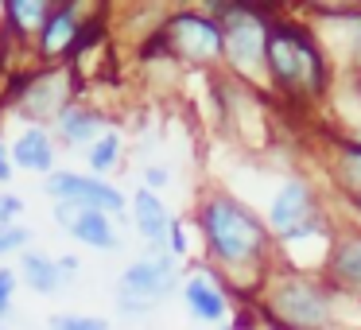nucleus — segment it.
Listing matches in <instances>:
<instances>
[{"instance_id": "nucleus-1", "label": "nucleus", "mask_w": 361, "mask_h": 330, "mask_svg": "<svg viewBox=\"0 0 361 330\" xmlns=\"http://www.w3.org/2000/svg\"><path fill=\"white\" fill-rule=\"evenodd\" d=\"M198 229L210 260L229 276H264L268 257H272V233L264 218L249 210L233 195H210L198 206Z\"/></svg>"}, {"instance_id": "nucleus-2", "label": "nucleus", "mask_w": 361, "mask_h": 330, "mask_svg": "<svg viewBox=\"0 0 361 330\" xmlns=\"http://www.w3.org/2000/svg\"><path fill=\"white\" fill-rule=\"evenodd\" d=\"M264 74L280 94L295 102H322L334 82V66L314 28L295 24V20H272L264 43Z\"/></svg>"}, {"instance_id": "nucleus-3", "label": "nucleus", "mask_w": 361, "mask_h": 330, "mask_svg": "<svg viewBox=\"0 0 361 330\" xmlns=\"http://www.w3.org/2000/svg\"><path fill=\"white\" fill-rule=\"evenodd\" d=\"M338 291L314 272H283L264 288V319L276 330L338 326Z\"/></svg>"}, {"instance_id": "nucleus-4", "label": "nucleus", "mask_w": 361, "mask_h": 330, "mask_svg": "<svg viewBox=\"0 0 361 330\" xmlns=\"http://www.w3.org/2000/svg\"><path fill=\"white\" fill-rule=\"evenodd\" d=\"M210 16L221 24V43H226V63L237 78H260L264 74V43L272 16L257 8H210Z\"/></svg>"}, {"instance_id": "nucleus-5", "label": "nucleus", "mask_w": 361, "mask_h": 330, "mask_svg": "<svg viewBox=\"0 0 361 330\" xmlns=\"http://www.w3.org/2000/svg\"><path fill=\"white\" fill-rule=\"evenodd\" d=\"M159 39L171 51V59H179V63H187V66H214L226 55L221 24L210 12H175L164 24Z\"/></svg>"}, {"instance_id": "nucleus-6", "label": "nucleus", "mask_w": 361, "mask_h": 330, "mask_svg": "<svg viewBox=\"0 0 361 330\" xmlns=\"http://www.w3.org/2000/svg\"><path fill=\"white\" fill-rule=\"evenodd\" d=\"M179 288V260L171 257L167 249H152L148 257L133 260V264L121 272V299H136V303H159L171 291Z\"/></svg>"}, {"instance_id": "nucleus-7", "label": "nucleus", "mask_w": 361, "mask_h": 330, "mask_svg": "<svg viewBox=\"0 0 361 330\" xmlns=\"http://www.w3.org/2000/svg\"><path fill=\"white\" fill-rule=\"evenodd\" d=\"M47 190L51 198L59 202H71V206H82V210H102V214H125V195H121L113 183L105 179H94V175H78V171H51L47 175Z\"/></svg>"}, {"instance_id": "nucleus-8", "label": "nucleus", "mask_w": 361, "mask_h": 330, "mask_svg": "<svg viewBox=\"0 0 361 330\" xmlns=\"http://www.w3.org/2000/svg\"><path fill=\"white\" fill-rule=\"evenodd\" d=\"M311 218H319V195L307 179H288L276 198L268 202V214H264V226L272 233V241H283L288 233H295L299 226H307Z\"/></svg>"}, {"instance_id": "nucleus-9", "label": "nucleus", "mask_w": 361, "mask_h": 330, "mask_svg": "<svg viewBox=\"0 0 361 330\" xmlns=\"http://www.w3.org/2000/svg\"><path fill=\"white\" fill-rule=\"evenodd\" d=\"M314 16L326 20L322 32L314 28L326 59L334 51L342 59V66H350V74L361 71V8H314Z\"/></svg>"}, {"instance_id": "nucleus-10", "label": "nucleus", "mask_w": 361, "mask_h": 330, "mask_svg": "<svg viewBox=\"0 0 361 330\" xmlns=\"http://www.w3.org/2000/svg\"><path fill=\"white\" fill-rule=\"evenodd\" d=\"M322 280L338 291V299H361V229L334 233L330 257L322 264Z\"/></svg>"}, {"instance_id": "nucleus-11", "label": "nucleus", "mask_w": 361, "mask_h": 330, "mask_svg": "<svg viewBox=\"0 0 361 330\" xmlns=\"http://www.w3.org/2000/svg\"><path fill=\"white\" fill-rule=\"evenodd\" d=\"M71 90H74L71 71H63V66L39 71V74H35V78L24 86V94H20V109H24L32 121L59 117V113L71 105Z\"/></svg>"}, {"instance_id": "nucleus-12", "label": "nucleus", "mask_w": 361, "mask_h": 330, "mask_svg": "<svg viewBox=\"0 0 361 330\" xmlns=\"http://www.w3.org/2000/svg\"><path fill=\"white\" fill-rule=\"evenodd\" d=\"M55 221L74 237V241L90 245V249H102V252H117L121 237L113 229V218L102 210H82V206H71V202H59L55 206Z\"/></svg>"}, {"instance_id": "nucleus-13", "label": "nucleus", "mask_w": 361, "mask_h": 330, "mask_svg": "<svg viewBox=\"0 0 361 330\" xmlns=\"http://www.w3.org/2000/svg\"><path fill=\"white\" fill-rule=\"evenodd\" d=\"M183 299H187V311L195 314L198 322H226L229 314V295L218 283V276L198 268L183 280Z\"/></svg>"}, {"instance_id": "nucleus-14", "label": "nucleus", "mask_w": 361, "mask_h": 330, "mask_svg": "<svg viewBox=\"0 0 361 330\" xmlns=\"http://www.w3.org/2000/svg\"><path fill=\"white\" fill-rule=\"evenodd\" d=\"M133 221L136 233L148 241V249H167V233H171V210L164 206V198L152 195L148 187H140L133 195Z\"/></svg>"}, {"instance_id": "nucleus-15", "label": "nucleus", "mask_w": 361, "mask_h": 330, "mask_svg": "<svg viewBox=\"0 0 361 330\" xmlns=\"http://www.w3.org/2000/svg\"><path fill=\"white\" fill-rule=\"evenodd\" d=\"M12 167H20V171H39V175L55 171V144H51V133L43 125H27L12 140Z\"/></svg>"}, {"instance_id": "nucleus-16", "label": "nucleus", "mask_w": 361, "mask_h": 330, "mask_svg": "<svg viewBox=\"0 0 361 330\" xmlns=\"http://www.w3.org/2000/svg\"><path fill=\"white\" fill-rule=\"evenodd\" d=\"M82 43V20L78 8H51L47 24L39 32V55L43 59H63Z\"/></svg>"}, {"instance_id": "nucleus-17", "label": "nucleus", "mask_w": 361, "mask_h": 330, "mask_svg": "<svg viewBox=\"0 0 361 330\" xmlns=\"http://www.w3.org/2000/svg\"><path fill=\"white\" fill-rule=\"evenodd\" d=\"M59 125V136H63V144H94L97 136H105L109 128H105V117L97 109H86V105H66L63 113L55 117Z\"/></svg>"}, {"instance_id": "nucleus-18", "label": "nucleus", "mask_w": 361, "mask_h": 330, "mask_svg": "<svg viewBox=\"0 0 361 330\" xmlns=\"http://www.w3.org/2000/svg\"><path fill=\"white\" fill-rule=\"evenodd\" d=\"M330 179H334L338 195H342L345 202H357L361 198V140H342L334 148Z\"/></svg>"}, {"instance_id": "nucleus-19", "label": "nucleus", "mask_w": 361, "mask_h": 330, "mask_svg": "<svg viewBox=\"0 0 361 330\" xmlns=\"http://www.w3.org/2000/svg\"><path fill=\"white\" fill-rule=\"evenodd\" d=\"M20 280L35 291V295H55L63 288V276H59V264L47 257V252H35L27 249L20 257Z\"/></svg>"}, {"instance_id": "nucleus-20", "label": "nucleus", "mask_w": 361, "mask_h": 330, "mask_svg": "<svg viewBox=\"0 0 361 330\" xmlns=\"http://www.w3.org/2000/svg\"><path fill=\"white\" fill-rule=\"evenodd\" d=\"M47 16H51L47 0H8V4H4V20L12 24V32H16V35L43 32Z\"/></svg>"}, {"instance_id": "nucleus-21", "label": "nucleus", "mask_w": 361, "mask_h": 330, "mask_svg": "<svg viewBox=\"0 0 361 330\" xmlns=\"http://www.w3.org/2000/svg\"><path fill=\"white\" fill-rule=\"evenodd\" d=\"M86 159H90V171H94V179H102V175L117 171V167H121V133L97 136V140L90 144Z\"/></svg>"}, {"instance_id": "nucleus-22", "label": "nucleus", "mask_w": 361, "mask_h": 330, "mask_svg": "<svg viewBox=\"0 0 361 330\" xmlns=\"http://www.w3.org/2000/svg\"><path fill=\"white\" fill-rule=\"evenodd\" d=\"M47 330H109L102 314H51Z\"/></svg>"}, {"instance_id": "nucleus-23", "label": "nucleus", "mask_w": 361, "mask_h": 330, "mask_svg": "<svg viewBox=\"0 0 361 330\" xmlns=\"http://www.w3.org/2000/svg\"><path fill=\"white\" fill-rule=\"evenodd\" d=\"M32 241V229L27 226H8V229H0V257H8V252H16V249H24V245Z\"/></svg>"}, {"instance_id": "nucleus-24", "label": "nucleus", "mask_w": 361, "mask_h": 330, "mask_svg": "<svg viewBox=\"0 0 361 330\" xmlns=\"http://www.w3.org/2000/svg\"><path fill=\"white\" fill-rule=\"evenodd\" d=\"M24 214V198L20 195H0V229H8V226H16V218Z\"/></svg>"}, {"instance_id": "nucleus-25", "label": "nucleus", "mask_w": 361, "mask_h": 330, "mask_svg": "<svg viewBox=\"0 0 361 330\" xmlns=\"http://www.w3.org/2000/svg\"><path fill=\"white\" fill-rule=\"evenodd\" d=\"M167 252H171L175 260L187 257V229H183V221H179V218L171 221V233H167Z\"/></svg>"}, {"instance_id": "nucleus-26", "label": "nucleus", "mask_w": 361, "mask_h": 330, "mask_svg": "<svg viewBox=\"0 0 361 330\" xmlns=\"http://www.w3.org/2000/svg\"><path fill=\"white\" fill-rule=\"evenodd\" d=\"M167 183H171V171H167V167H144V187L152 190V195H159V190L167 187Z\"/></svg>"}, {"instance_id": "nucleus-27", "label": "nucleus", "mask_w": 361, "mask_h": 330, "mask_svg": "<svg viewBox=\"0 0 361 330\" xmlns=\"http://www.w3.org/2000/svg\"><path fill=\"white\" fill-rule=\"evenodd\" d=\"M117 307H121V314H125V319H136V322L148 319V311H152L148 303H136V299H121V295H117Z\"/></svg>"}, {"instance_id": "nucleus-28", "label": "nucleus", "mask_w": 361, "mask_h": 330, "mask_svg": "<svg viewBox=\"0 0 361 330\" xmlns=\"http://www.w3.org/2000/svg\"><path fill=\"white\" fill-rule=\"evenodd\" d=\"M20 276L12 268H0V303H12V291H16Z\"/></svg>"}, {"instance_id": "nucleus-29", "label": "nucleus", "mask_w": 361, "mask_h": 330, "mask_svg": "<svg viewBox=\"0 0 361 330\" xmlns=\"http://www.w3.org/2000/svg\"><path fill=\"white\" fill-rule=\"evenodd\" d=\"M59 276H63V283L71 280V276H78V257H59Z\"/></svg>"}, {"instance_id": "nucleus-30", "label": "nucleus", "mask_w": 361, "mask_h": 330, "mask_svg": "<svg viewBox=\"0 0 361 330\" xmlns=\"http://www.w3.org/2000/svg\"><path fill=\"white\" fill-rule=\"evenodd\" d=\"M12 179V159L4 156V148H0V183H8Z\"/></svg>"}, {"instance_id": "nucleus-31", "label": "nucleus", "mask_w": 361, "mask_h": 330, "mask_svg": "<svg viewBox=\"0 0 361 330\" xmlns=\"http://www.w3.org/2000/svg\"><path fill=\"white\" fill-rule=\"evenodd\" d=\"M345 206H350V218H353V229H361V198H357V202H345Z\"/></svg>"}, {"instance_id": "nucleus-32", "label": "nucleus", "mask_w": 361, "mask_h": 330, "mask_svg": "<svg viewBox=\"0 0 361 330\" xmlns=\"http://www.w3.org/2000/svg\"><path fill=\"white\" fill-rule=\"evenodd\" d=\"M8 314H12V303H0V326L8 322Z\"/></svg>"}, {"instance_id": "nucleus-33", "label": "nucleus", "mask_w": 361, "mask_h": 330, "mask_svg": "<svg viewBox=\"0 0 361 330\" xmlns=\"http://www.w3.org/2000/svg\"><path fill=\"white\" fill-rule=\"evenodd\" d=\"M0 330H8V326H0Z\"/></svg>"}, {"instance_id": "nucleus-34", "label": "nucleus", "mask_w": 361, "mask_h": 330, "mask_svg": "<svg viewBox=\"0 0 361 330\" xmlns=\"http://www.w3.org/2000/svg\"><path fill=\"white\" fill-rule=\"evenodd\" d=\"M330 330H338V326H330Z\"/></svg>"}]
</instances>
